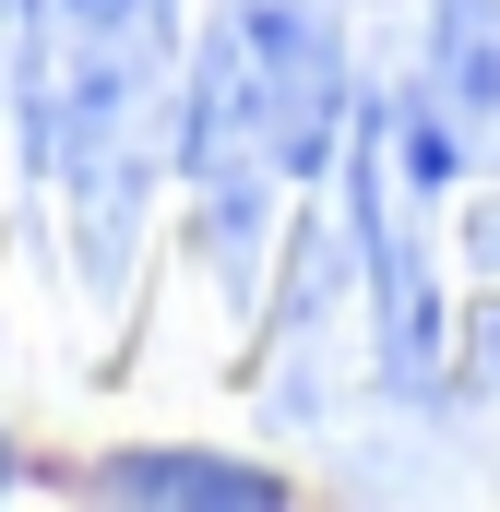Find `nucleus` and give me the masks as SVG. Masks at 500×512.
<instances>
[{"mask_svg":"<svg viewBox=\"0 0 500 512\" xmlns=\"http://www.w3.org/2000/svg\"><path fill=\"white\" fill-rule=\"evenodd\" d=\"M96 489H108V501H215V512H274V501H286L274 465L203 453V441H131V453L96 465Z\"/></svg>","mask_w":500,"mask_h":512,"instance_id":"obj_3","label":"nucleus"},{"mask_svg":"<svg viewBox=\"0 0 500 512\" xmlns=\"http://www.w3.org/2000/svg\"><path fill=\"white\" fill-rule=\"evenodd\" d=\"M334 12H346V24H358V12H393V0H334Z\"/></svg>","mask_w":500,"mask_h":512,"instance_id":"obj_5","label":"nucleus"},{"mask_svg":"<svg viewBox=\"0 0 500 512\" xmlns=\"http://www.w3.org/2000/svg\"><path fill=\"white\" fill-rule=\"evenodd\" d=\"M179 0H24L12 131L96 298L131 286L167 143H179Z\"/></svg>","mask_w":500,"mask_h":512,"instance_id":"obj_2","label":"nucleus"},{"mask_svg":"<svg viewBox=\"0 0 500 512\" xmlns=\"http://www.w3.org/2000/svg\"><path fill=\"white\" fill-rule=\"evenodd\" d=\"M489 167H500V155H489Z\"/></svg>","mask_w":500,"mask_h":512,"instance_id":"obj_7","label":"nucleus"},{"mask_svg":"<svg viewBox=\"0 0 500 512\" xmlns=\"http://www.w3.org/2000/svg\"><path fill=\"white\" fill-rule=\"evenodd\" d=\"M0 489H12V441H0Z\"/></svg>","mask_w":500,"mask_h":512,"instance_id":"obj_6","label":"nucleus"},{"mask_svg":"<svg viewBox=\"0 0 500 512\" xmlns=\"http://www.w3.org/2000/svg\"><path fill=\"white\" fill-rule=\"evenodd\" d=\"M358 108L346 72V12L334 0H215V24L179 60V143L167 179L191 203V262L215 298L250 310L286 274V215L334 167Z\"/></svg>","mask_w":500,"mask_h":512,"instance_id":"obj_1","label":"nucleus"},{"mask_svg":"<svg viewBox=\"0 0 500 512\" xmlns=\"http://www.w3.org/2000/svg\"><path fill=\"white\" fill-rule=\"evenodd\" d=\"M12 60H24V0H0V120H12Z\"/></svg>","mask_w":500,"mask_h":512,"instance_id":"obj_4","label":"nucleus"}]
</instances>
